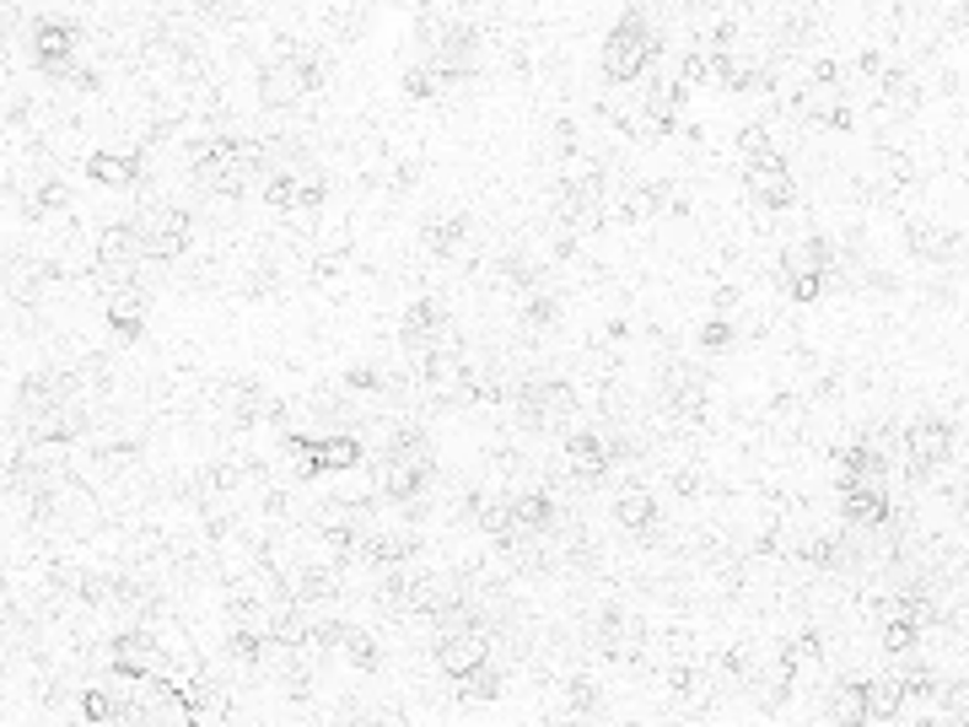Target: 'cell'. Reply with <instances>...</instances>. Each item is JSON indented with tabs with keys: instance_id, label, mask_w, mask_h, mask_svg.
<instances>
[{
	"instance_id": "cell-1",
	"label": "cell",
	"mask_w": 969,
	"mask_h": 727,
	"mask_svg": "<svg viewBox=\"0 0 969 727\" xmlns=\"http://www.w3.org/2000/svg\"><path fill=\"white\" fill-rule=\"evenodd\" d=\"M652 54H657V39L646 33V22L636 17V11H625L614 28H608V43H604V76L614 81V86H625V81H636L652 65Z\"/></svg>"
},
{
	"instance_id": "cell-2",
	"label": "cell",
	"mask_w": 969,
	"mask_h": 727,
	"mask_svg": "<svg viewBox=\"0 0 969 727\" xmlns=\"http://www.w3.org/2000/svg\"><path fill=\"white\" fill-rule=\"evenodd\" d=\"M135 232H140V248H146V259H178V253L189 248V238H195V227H189V216H184L178 205L140 210Z\"/></svg>"
},
{
	"instance_id": "cell-3",
	"label": "cell",
	"mask_w": 969,
	"mask_h": 727,
	"mask_svg": "<svg viewBox=\"0 0 969 727\" xmlns=\"http://www.w3.org/2000/svg\"><path fill=\"white\" fill-rule=\"evenodd\" d=\"M437 663H442V674H452V679H469L475 668L490 663V631L485 625H452V631H442Z\"/></svg>"
},
{
	"instance_id": "cell-4",
	"label": "cell",
	"mask_w": 969,
	"mask_h": 727,
	"mask_svg": "<svg viewBox=\"0 0 969 727\" xmlns=\"http://www.w3.org/2000/svg\"><path fill=\"white\" fill-rule=\"evenodd\" d=\"M291 447L308 453V458L319 464V475H345V469L362 464V443H356L351 432H296Z\"/></svg>"
},
{
	"instance_id": "cell-5",
	"label": "cell",
	"mask_w": 969,
	"mask_h": 727,
	"mask_svg": "<svg viewBox=\"0 0 969 727\" xmlns=\"http://www.w3.org/2000/svg\"><path fill=\"white\" fill-rule=\"evenodd\" d=\"M743 184H749V195L760 205H770V210H781V205H792L798 200V178H792V167L775 157H760V162H749V173H743Z\"/></svg>"
},
{
	"instance_id": "cell-6",
	"label": "cell",
	"mask_w": 969,
	"mask_h": 727,
	"mask_svg": "<svg viewBox=\"0 0 969 727\" xmlns=\"http://www.w3.org/2000/svg\"><path fill=\"white\" fill-rule=\"evenodd\" d=\"M76 22H60V17H49V22H39L33 28V60H39L43 71H54V76H65L71 71V60H76Z\"/></svg>"
},
{
	"instance_id": "cell-7",
	"label": "cell",
	"mask_w": 969,
	"mask_h": 727,
	"mask_svg": "<svg viewBox=\"0 0 969 727\" xmlns=\"http://www.w3.org/2000/svg\"><path fill=\"white\" fill-rule=\"evenodd\" d=\"M108 668L124 679H146V674H167V652L152 636H119L108 646Z\"/></svg>"
},
{
	"instance_id": "cell-8",
	"label": "cell",
	"mask_w": 969,
	"mask_h": 727,
	"mask_svg": "<svg viewBox=\"0 0 969 727\" xmlns=\"http://www.w3.org/2000/svg\"><path fill=\"white\" fill-rule=\"evenodd\" d=\"M948 453H954V432H948V420H916V426L905 432V458H910L916 475L937 469Z\"/></svg>"
},
{
	"instance_id": "cell-9",
	"label": "cell",
	"mask_w": 969,
	"mask_h": 727,
	"mask_svg": "<svg viewBox=\"0 0 969 727\" xmlns=\"http://www.w3.org/2000/svg\"><path fill=\"white\" fill-rule=\"evenodd\" d=\"M798 114H803V120L830 124V129H846L851 124V108H846V97H841L835 81H813L803 97H798Z\"/></svg>"
},
{
	"instance_id": "cell-10",
	"label": "cell",
	"mask_w": 969,
	"mask_h": 727,
	"mask_svg": "<svg viewBox=\"0 0 969 727\" xmlns=\"http://www.w3.org/2000/svg\"><path fill=\"white\" fill-rule=\"evenodd\" d=\"M565 458H571V469H576L582 485H593L608 475V443L598 432H571V437H565Z\"/></svg>"
},
{
	"instance_id": "cell-11",
	"label": "cell",
	"mask_w": 969,
	"mask_h": 727,
	"mask_svg": "<svg viewBox=\"0 0 969 727\" xmlns=\"http://www.w3.org/2000/svg\"><path fill=\"white\" fill-rule=\"evenodd\" d=\"M302 92H308V81H302V65H296V60L264 65V76H259V103H264V108H291Z\"/></svg>"
},
{
	"instance_id": "cell-12",
	"label": "cell",
	"mask_w": 969,
	"mask_h": 727,
	"mask_svg": "<svg viewBox=\"0 0 969 727\" xmlns=\"http://www.w3.org/2000/svg\"><path fill=\"white\" fill-rule=\"evenodd\" d=\"M905 695H910V689H905V679H894V674H888V679H867V685H862V700H867L862 727L894 723V717H899V706H905Z\"/></svg>"
},
{
	"instance_id": "cell-13",
	"label": "cell",
	"mask_w": 969,
	"mask_h": 727,
	"mask_svg": "<svg viewBox=\"0 0 969 727\" xmlns=\"http://www.w3.org/2000/svg\"><path fill=\"white\" fill-rule=\"evenodd\" d=\"M86 178L103 184V189H129L140 178V157H124V152H92L86 157Z\"/></svg>"
},
{
	"instance_id": "cell-14",
	"label": "cell",
	"mask_w": 969,
	"mask_h": 727,
	"mask_svg": "<svg viewBox=\"0 0 969 727\" xmlns=\"http://www.w3.org/2000/svg\"><path fill=\"white\" fill-rule=\"evenodd\" d=\"M512 518H518V533H550L561 512H555V496L550 490H528V496L512 501Z\"/></svg>"
},
{
	"instance_id": "cell-15",
	"label": "cell",
	"mask_w": 969,
	"mask_h": 727,
	"mask_svg": "<svg viewBox=\"0 0 969 727\" xmlns=\"http://www.w3.org/2000/svg\"><path fill=\"white\" fill-rule=\"evenodd\" d=\"M108 323H114V334L119 340H140V329H146V297L140 291H114L108 297Z\"/></svg>"
},
{
	"instance_id": "cell-16",
	"label": "cell",
	"mask_w": 969,
	"mask_h": 727,
	"mask_svg": "<svg viewBox=\"0 0 969 727\" xmlns=\"http://www.w3.org/2000/svg\"><path fill=\"white\" fill-rule=\"evenodd\" d=\"M426 480H431V464H420V458H388L383 490H388L394 501H409V496H420V490H426Z\"/></svg>"
},
{
	"instance_id": "cell-17",
	"label": "cell",
	"mask_w": 969,
	"mask_h": 727,
	"mask_svg": "<svg viewBox=\"0 0 969 727\" xmlns=\"http://www.w3.org/2000/svg\"><path fill=\"white\" fill-rule=\"evenodd\" d=\"M835 270V248L824 238H808L786 248V276H830Z\"/></svg>"
},
{
	"instance_id": "cell-18",
	"label": "cell",
	"mask_w": 969,
	"mask_h": 727,
	"mask_svg": "<svg viewBox=\"0 0 969 727\" xmlns=\"http://www.w3.org/2000/svg\"><path fill=\"white\" fill-rule=\"evenodd\" d=\"M614 518L631 528V533H646V528H652V518H657L652 490H642V485H625V490H619V501H614Z\"/></svg>"
},
{
	"instance_id": "cell-19",
	"label": "cell",
	"mask_w": 969,
	"mask_h": 727,
	"mask_svg": "<svg viewBox=\"0 0 969 727\" xmlns=\"http://www.w3.org/2000/svg\"><path fill=\"white\" fill-rule=\"evenodd\" d=\"M463 232H469L463 216H431V221H426V248H431L437 259H452L458 242H463Z\"/></svg>"
},
{
	"instance_id": "cell-20",
	"label": "cell",
	"mask_w": 969,
	"mask_h": 727,
	"mask_svg": "<svg viewBox=\"0 0 969 727\" xmlns=\"http://www.w3.org/2000/svg\"><path fill=\"white\" fill-rule=\"evenodd\" d=\"M679 103H685V81H657V92L646 97V120L657 124V129H674Z\"/></svg>"
},
{
	"instance_id": "cell-21",
	"label": "cell",
	"mask_w": 969,
	"mask_h": 727,
	"mask_svg": "<svg viewBox=\"0 0 969 727\" xmlns=\"http://www.w3.org/2000/svg\"><path fill=\"white\" fill-rule=\"evenodd\" d=\"M447 81H452V76H447L442 65H437V60H426V65H409V71H404V92H409L415 103H431Z\"/></svg>"
},
{
	"instance_id": "cell-22",
	"label": "cell",
	"mask_w": 969,
	"mask_h": 727,
	"mask_svg": "<svg viewBox=\"0 0 969 727\" xmlns=\"http://www.w3.org/2000/svg\"><path fill=\"white\" fill-rule=\"evenodd\" d=\"M910 248L942 264V259H954V232H937V227H910Z\"/></svg>"
},
{
	"instance_id": "cell-23",
	"label": "cell",
	"mask_w": 969,
	"mask_h": 727,
	"mask_svg": "<svg viewBox=\"0 0 969 727\" xmlns=\"http://www.w3.org/2000/svg\"><path fill=\"white\" fill-rule=\"evenodd\" d=\"M264 200L275 205V210H296V200H302V184H296V173H270V184H264Z\"/></svg>"
},
{
	"instance_id": "cell-24",
	"label": "cell",
	"mask_w": 969,
	"mask_h": 727,
	"mask_svg": "<svg viewBox=\"0 0 969 727\" xmlns=\"http://www.w3.org/2000/svg\"><path fill=\"white\" fill-rule=\"evenodd\" d=\"M862 712H867V700H862V685H841L835 706H830V717H835V723H862Z\"/></svg>"
},
{
	"instance_id": "cell-25",
	"label": "cell",
	"mask_w": 969,
	"mask_h": 727,
	"mask_svg": "<svg viewBox=\"0 0 969 727\" xmlns=\"http://www.w3.org/2000/svg\"><path fill=\"white\" fill-rule=\"evenodd\" d=\"M657 200H663L657 189H631V195H625V221H652V216H657Z\"/></svg>"
},
{
	"instance_id": "cell-26",
	"label": "cell",
	"mask_w": 969,
	"mask_h": 727,
	"mask_svg": "<svg viewBox=\"0 0 969 727\" xmlns=\"http://www.w3.org/2000/svg\"><path fill=\"white\" fill-rule=\"evenodd\" d=\"M345 657H351L356 668H372V663H377V642L362 636V631H345Z\"/></svg>"
},
{
	"instance_id": "cell-27",
	"label": "cell",
	"mask_w": 969,
	"mask_h": 727,
	"mask_svg": "<svg viewBox=\"0 0 969 727\" xmlns=\"http://www.w3.org/2000/svg\"><path fill=\"white\" fill-rule=\"evenodd\" d=\"M738 152H743V157H749V162L770 157V135H765V129H760V124H749V129L738 135Z\"/></svg>"
},
{
	"instance_id": "cell-28",
	"label": "cell",
	"mask_w": 969,
	"mask_h": 727,
	"mask_svg": "<svg viewBox=\"0 0 969 727\" xmlns=\"http://www.w3.org/2000/svg\"><path fill=\"white\" fill-rule=\"evenodd\" d=\"M786 291H792L798 302H819V291H824V276H786Z\"/></svg>"
},
{
	"instance_id": "cell-29",
	"label": "cell",
	"mask_w": 969,
	"mask_h": 727,
	"mask_svg": "<svg viewBox=\"0 0 969 727\" xmlns=\"http://www.w3.org/2000/svg\"><path fill=\"white\" fill-rule=\"evenodd\" d=\"M232 657H238V663H259V636H248V631H232Z\"/></svg>"
},
{
	"instance_id": "cell-30",
	"label": "cell",
	"mask_w": 969,
	"mask_h": 727,
	"mask_svg": "<svg viewBox=\"0 0 969 727\" xmlns=\"http://www.w3.org/2000/svg\"><path fill=\"white\" fill-rule=\"evenodd\" d=\"M523 319L533 323V329H539V323H550V319H555V302H550V297H528Z\"/></svg>"
},
{
	"instance_id": "cell-31",
	"label": "cell",
	"mask_w": 969,
	"mask_h": 727,
	"mask_svg": "<svg viewBox=\"0 0 969 727\" xmlns=\"http://www.w3.org/2000/svg\"><path fill=\"white\" fill-rule=\"evenodd\" d=\"M700 340H706L711 351H727V340H732V329H727V323L717 319V323H706V329H700Z\"/></svg>"
}]
</instances>
